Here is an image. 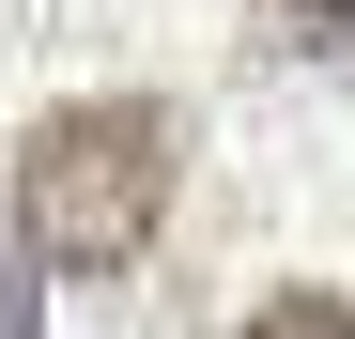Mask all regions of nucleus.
<instances>
[{
    "label": "nucleus",
    "instance_id": "obj_1",
    "mask_svg": "<svg viewBox=\"0 0 355 339\" xmlns=\"http://www.w3.org/2000/svg\"><path fill=\"white\" fill-rule=\"evenodd\" d=\"M170 170H186V124L155 93H78L46 108L31 154H16V232L46 277H124L170 216Z\"/></svg>",
    "mask_w": 355,
    "mask_h": 339
},
{
    "label": "nucleus",
    "instance_id": "obj_2",
    "mask_svg": "<svg viewBox=\"0 0 355 339\" xmlns=\"http://www.w3.org/2000/svg\"><path fill=\"white\" fill-rule=\"evenodd\" d=\"M263 46H293V62H355V0H248Z\"/></svg>",
    "mask_w": 355,
    "mask_h": 339
},
{
    "label": "nucleus",
    "instance_id": "obj_3",
    "mask_svg": "<svg viewBox=\"0 0 355 339\" xmlns=\"http://www.w3.org/2000/svg\"><path fill=\"white\" fill-rule=\"evenodd\" d=\"M248 339H355V309L340 293H278V309H248Z\"/></svg>",
    "mask_w": 355,
    "mask_h": 339
},
{
    "label": "nucleus",
    "instance_id": "obj_4",
    "mask_svg": "<svg viewBox=\"0 0 355 339\" xmlns=\"http://www.w3.org/2000/svg\"><path fill=\"white\" fill-rule=\"evenodd\" d=\"M0 339H46V262H0Z\"/></svg>",
    "mask_w": 355,
    "mask_h": 339
}]
</instances>
